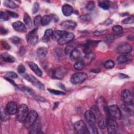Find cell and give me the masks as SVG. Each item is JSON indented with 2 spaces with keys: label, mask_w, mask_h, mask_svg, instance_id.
<instances>
[{
  "label": "cell",
  "mask_w": 134,
  "mask_h": 134,
  "mask_svg": "<svg viewBox=\"0 0 134 134\" xmlns=\"http://www.w3.org/2000/svg\"><path fill=\"white\" fill-rule=\"evenodd\" d=\"M52 17L49 15H44L41 18V25L42 26H46L48 25L51 21Z\"/></svg>",
  "instance_id": "cell-30"
},
{
  "label": "cell",
  "mask_w": 134,
  "mask_h": 134,
  "mask_svg": "<svg viewBox=\"0 0 134 134\" xmlns=\"http://www.w3.org/2000/svg\"><path fill=\"white\" fill-rule=\"evenodd\" d=\"M9 114L6 108H2L1 109V119L2 121H6L9 119Z\"/></svg>",
  "instance_id": "cell-24"
},
{
  "label": "cell",
  "mask_w": 134,
  "mask_h": 134,
  "mask_svg": "<svg viewBox=\"0 0 134 134\" xmlns=\"http://www.w3.org/2000/svg\"><path fill=\"white\" fill-rule=\"evenodd\" d=\"M60 25L63 29L72 30L76 27V23L73 20H68L62 22Z\"/></svg>",
  "instance_id": "cell-16"
},
{
  "label": "cell",
  "mask_w": 134,
  "mask_h": 134,
  "mask_svg": "<svg viewBox=\"0 0 134 134\" xmlns=\"http://www.w3.org/2000/svg\"><path fill=\"white\" fill-rule=\"evenodd\" d=\"M23 77L26 79L28 81L31 83L34 86H35L38 88L43 90L44 89V87L43 84L39 81L37 78H36L35 76H32V75L28 74H25L23 75Z\"/></svg>",
  "instance_id": "cell-5"
},
{
  "label": "cell",
  "mask_w": 134,
  "mask_h": 134,
  "mask_svg": "<svg viewBox=\"0 0 134 134\" xmlns=\"http://www.w3.org/2000/svg\"><path fill=\"white\" fill-rule=\"evenodd\" d=\"M113 30L114 32L117 34H120L122 32L123 28L121 26L119 25H115L113 27Z\"/></svg>",
  "instance_id": "cell-37"
},
{
  "label": "cell",
  "mask_w": 134,
  "mask_h": 134,
  "mask_svg": "<svg viewBox=\"0 0 134 134\" xmlns=\"http://www.w3.org/2000/svg\"><path fill=\"white\" fill-rule=\"evenodd\" d=\"M134 22V17L133 16H131L130 17H128L124 20H122V23L124 24H132Z\"/></svg>",
  "instance_id": "cell-38"
},
{
  "label": "cell",
  "mask_w": 134,
  "mask_h": 134,
  "mask_svg": "<svg viewBox=\"0 0 134 134\" xmlns=\"http://www.w3.org/2000/svg\"><path fill=\"white\" fill-rule=\"evenodd\" d=\"M9 15L7 13L1 12L0 14V19L2 21H7L9 19Z\"/></svg>",
  "instance_id": "cell-40"
},
{
  "label": "cell",
  "mask_w": 134,
  "mask_h": 134,
  "mask_svg": "<svg viewBox=\"0 0 134 134\" xmlns=\"http://www.w3.org/2000/svg\"><path fill=\"white\" fill-rule=\"evenodd\" d=\"M95 7V4L93 1H89L86 5V9L88 11H91L94 9Z\"/></svg>",
  "instance_id": "cell-39"
},
{
  "label": "cell",
  "mask_w": 134,
  "mask_h": 134,
  "mask_svg": "<svg viewBox=\"0 0 134 134\" xmlns=\"http://www.w3.org/2000/svg\"><path fill=\"white\" fill-rule=\"evenodd\" d=\"M74 128L77 133L85 134L89 133L88 128L83 120H80L74 124Z\"/></svg>",
  "instance_id": "cell-6"
},
{
  "label": "cell",
  "mask_w": 134,
  "mask_h": 134,
  "mask_svg": "<svg viewBox=\"0 0 134 134\" xmlns=\"http://www.w3.org/2000/svg\"><path fill=\"white\" fill-rule=\"evenodd\" d=\"M80 19L85 21H88L90 20V16L88 14H84L80 16Z\"/></svg>",
  "instance_id": "cell-47"
},
{
  "label": "cell",
  "mask_w": 134,
  "mask_h": 134,
  "mask_svg": "<svg viewBox=\"0 0 134 134\" xmlns=\"http://www.w3.org/2000/svg\"><path fill=\"white\" fill-rule=\"evenodd\" d=\"M108 113L110 117L114 119L120 118L121 114L119 107L116 105H112L107 108Z\"/></svg>",
  "instance_id": "cell-4"
},
{
  "label": "cell",
  "mask_w": 134,
  "mask_h": 134,
  "mask_svg": "<svg viewBox=\"0 0 134 134\" xmlns=\"http://www.w3.org/2000/svg\"><path fill=\"white\" fill-rule=\"evenodd\" d=\"M10 40L13 43L15 44H17L19 43L20 41V39L17 36H13L10 38Z\"/></svg>",
  "instance_id": "cell-44"
},
{
  "label": "cell",
  "mask_w": 134,
  "mask_h": 134,
  "mask_svg": "<svg viewBox=\"0 0 134 134\" xmlns=\"http://www.w3.org/2000/svg\"><path fill=\"white\" fill-rule=\"evenodd\" d=\"M48 90L50 92V93L54 94V95H62L64 94V93L61 91H59L58 90H52V89H48Z\"/></svg>",
  "instance_id": "cell-45"
},
{
  "label": "cell",
  "mask_w": 134,
  "mask_h": 134,
  "mask_svg": "<svg viewBox=\"0 0 134 134\" xmlns=\"http://www.w3.org/2000/svg\"><path fill=\"white\" fill-rule=\"evenodd\" d=\"M84 65V63L81 60L76 62L74 64V68L76 70H81L83 68Z\"/></svg>",
  "instance_id": "cell-36"
},
{
  "label": "cell",
  "mask_w": 134,
  "mask_h": 134,
  "mask_svg": "<svg viewBox=\"0 0 134 134\" xmlns=\"http://www.w3.org/2000/svg\"><path fill=\"white\" fill-rule=\"evenodd\" d=\"M66 32V31L65 30H54L53 31L52 38L53 40L58 41L60 39V38Z\"/></svg>",
  "instance_id": "cell-21"
},
{
  "label": "cell",
  "mask_w": 134,
  "mask_h": 134,
  "mask_svg": "<svg viewBox=\"0 0 134 134\" xmlns=\"http://www.w3.org/2000/svg\"><path fill=\"white\" fill-rule=\"evenodd\" d=\"M87 78V75L84 72H77L73 74L70 79L71 82L74 85L83 83Z\"/></svg>",
  "instance_id": "cell-2"
},
{
  "label": "cell",
  "mask_w": 134,
  "mask_h": 134,
  "mask_svg": "<svg viewBox=\"0 0 134 134\" xmlns=\"http://www.w3.org/2000/svg\"><path fill=\"white\" fill-rule=\"evenodd\" d=\"M132 58V55L129 53L122 54L118 57L117 58V61L119 63H123L129 61Z\"/></svg>",
  "instance_id": "cell-19"
},
{
  "label": "cell",
  "mask_w": 134,
  "mask_h": 134,
  "mask_svg": "<svg viewBox=\"0 0 134 134\" xmlns=\"http://www.w3.org/2000/svg\"><path fill=\"white\" fill-rule=\"evenodd\" d=\"M95 58V54L92 52H90L86 54L85 56L83 58V59L81 61L84 63V64H89Z\"/></svg>",
  "instance_id": "cell-20"
},
{
  "label": "cell",
  "mask_w": 134,
  "mask_h": 134,
  "mask_svg": "<svg viewBox=\"0 0 134 134\" xmlns=\"http://www.w3.org/2000/svg\"><path fill=\"white\" fill-rule=\"evenodd\" d=\"M53 33V30L51 29H47L44 34V35L42 37V41L44 42H47L50 39L51 37H52Z\"/></svg>",
  "instance_id": "cell-23"
},
{
  "label": "cell",
  "mask_w": 134,
  "mask_h": 134,
  "mask_svg": "<svg viewBox=\"0 0 134 134\" xmlns=\"http://www.w3.org/2000/svg\"><path fill=\"white\" fill-rule=\"evenodd\" d=\"M107 125V121L105 118H101L98 122V126L100 129H104Z\"/></svg>",
  "instance_id": "cell-33"
},
{
  "label": "cell",
  "mask_w": 134,
  "mask_h": 134,
  "mask_svg": "<svg viewBox=\"0 0 134 134\" xmlns=\"http://www.w3.org/2000/svg\"><path fill=\"white\" fill-rule=\"evenodd\" d=\"M66 73V70L64 68L61 67H58L51 71L52 76L54 78L59 79H62Z\"/></svg>",
  "instance_id": "cell-12"
},
{
  "label": "cell",
  "mask_w": 134,
  "mask_h": 134,
  "mask_svg": "<svg viewBox=\"0 0 134 134\" xmlns=\"http://www.w3.org/2000/svg\"><path fill=\"white\" fill-rule=\"evenodd\" d=\"M41 18H42V17L40 15H38V16H36L34 20V25L36 26H39L41 24Z\"/></svg>",
  "instance_id": "cell-41"
},
{
  "label": "cell",
  "mask_w": 134,
  "mask_h": 134,
  "mask_svg": "<svg viewBox=\"0 0 134 134\" xmlns=\"http://www.w3.org/2000/svg\"><path fill=\"white\" fill-rule=\"evenodd\" d=\"M41 127L39 123L34 124L31 126V129L30 131V133H41Z\"/></svg>",
  "instance_id": "cell-27"
},
{
  "label": "cell",
  "mask_w": 134,
  "mask_h": 134,
  "mask_svg": "<svg viewBox=\"0 0 134 134\" xmlns=\"http://www.w3.org/2000/svg\"><path fill=\"white\" fill-rule=\"evenodd\" d=\"M115 65V62L111 60H109L106 61L104 64V66L105 68L107 69H110L113 68Z\"/></svg>",
  "instance_id": "cell-35"
},
{
  "label": "cell",
  "mask_w": 134,
  "mask_h": 134,
  "mask_svg": "<svg viewBox=\"0 0 134 134\" xmlns=\"http://www.w3.org/2000/svg\"><path fill=\"white\" fill-rule=\"evenodd\" d=\"M25 68L23 65L20 64L18 66V72L19 73H20V74L24 73L25 72Z\"/></svg>",
  "instance_id": "cell-49"
},
{
  "label": "cell",
  "mask_w": 134,
  "mask_h": 134,
  "mask_svg": "<svg viewBox=\"0 0 134 134\" xmlns=\"http://www.w3.org/2000/svg\"><path fill=\"white\" fill-rule=\"evenodd\" d=\"M92 72H94V73H98L100 71V70L99 69H93L91 71Z\"/></svg>",
  "instance_id": "cell-56"
},
{
  "label": "cell",
  "mask_w": 134,
  "mask_h": 134,
  "mask_svg": "<svg viewBox=\"0 0 134 134\" xmlns=\"http://www.w3.org/2000/svg\"><path fill=\"white\" fill-rule=\"evenodd\" d=\"M119 77H120V78H121V79L128 77V76L127 75H125V74H119Z\"/></svg>",
  "instance_id": "cell-54"
},
{
  "label": "cell",
  "mask_w": 134,
  "mask_h": 134,
  "mask_svg": "<svg viewBox=\"0 0 134 134\" xmlns=\"http://www.w3.org/2000/svg\"><path fill=\"white\" fill-rule=\"evenodd\" d=\"M6 109L10 115H14L17 112V105L15 102H10L6 105Z\"/></svg>",
  "instance_id": "cell-15"
},
{
  "label": "cell",
  "mask_w": 134,
  "mask_h": 134,
  "mask_svg": "<svg viewBox=\"0 0 134 134\" xmlns=\"http://www.w3.org/2000/svg\"><path fill=\"white\" fill-rule=\"evenodd\" d=\"M98 6L104 10H108L110 7V2L106 0L99 1Z\"/></svg>",
  "instance_id": "cell-28"
},
{
  "label": "cell",
  "mask_w": 134,
  "mask_h": 134,
  "mask_svg": "<svg viewBox=\"0 0 134 134\" xmlns=\"http://www.w3.org/2000/svg\"><path fill=\"white\" fill-rule=\"evenodd\" d=\"M28 65L37 75L39 76H41L42 75V71L35 62H29Z\"/></svg>",
  "instance_id": "cell-18"
},
{
  "label": "cell",
  "mask_w": 134,
  "mask_h": 134,
  "mask_svg": "<svg viewBox=\"0 0 134 134\" xmlns=\"http://www.w3.org/2000/svg\"><path fill=\"white\" fill-rule=\"evenodd\" d=\"M37 53L39 57L41 58H44L46 56L47 54V49L46 48L43 47H40L37 49Z\"/></svg>",
  "instance_id": "cell-29"
},
{
  "label": "cell",
  "mask_w": 134,
  "mask_h": 134,
  "mask_svg": "<svg viewBox=\"0 0 134 134\" xmlns=\"http://www.w3.org/2000/svg\"><path fill=\"white\" fill-rule=\"evenodd\" d=\"M62 12L64 16H69L73 13V8L71 5L65 4L62 7Z\"/></svg>",
  "instance_id": "cell-17"
},
{
  "label": "cell",
  "mask_w": 134,
  "mask_h": 134,
  "mask_svg": "<svg viewBox=\"0 0 134 134\" xmlns=\"http://www.w3.org/2000/svg\"><path fill=\"white\" fill-rule=\"evenodd\" d=\"M107 131L109 134H115L118 131V124L115 119L110 118L107 121Z\"/></svg>",
  "instance_id": "cell-11"
},
{
  "label": "cell",
  "mask_w": 134,
  "mask_h": 134,
  "mask_svg": "<svg viewBox=\"0 0 134 134\" xmlns=\"http://www.w3.org/2000/svg\"><path fill=\"white\" fill-rule=\"evenodd\" d=\"M1 58L4 61L7 62L13 63L15 61V58L7 53H2L1 54Z\"/></svg>",
  "instance_id": "cell-22"
},
{
  "label": "cell",
  "mask_w": 134,
  "mask_h": 134,
  "mask_svg": "<svg viewBox=\"0 0 134 134\" xmlns=\"http://www.w3.org/2000/svg\"><path fill=\"white\" fill-rule=\"evenodd\" d=\"M12 27L17 31L20 32H25L27 30L25 25L20 21H17L12 24Z\"/></svg>",
  "instance_id": "cell-14"
},
{
  "label": "cell",
  "mask_w": 134,
  "mask_h": 134,
  "mask_svg": "<svg viewBox=\"0 0 134 134\" xmlns=\"http://www.w3.org/2000/svg\"><path fill=\"white\" fill-rule=\"evenodd\" d=\"M39 9V4L37 2L35 3L34 5H33V7H32V13L33 14L37 13L38 12Z\"/></svg>",
  "instance_id": "cell-46"
},
{
  "label": "cell",
  "mask_w": 134,
  "mask_h": 134,
  "mask_svg": "<svg viewBox=\"0 0 134 134\" xmlns=\"http://www.w3.org/2000/svg\"><path fill=\"white\" fill-rule=\"evenodd\" d=\"M19 88L20 90H21L25 92V93L28 94L30 95L33 96L34 97H36L37 96H36V95H35V94L34 93V91H33L31 89L29 88H28L27 87H25L24 86H22V85H19Z\"/></svg>",
  "instance_id": "cell-31"
},
{
  "label": "cell",
  "mask_w": 134,
  "mask_h": 134,
  "mask_svg": "<svg viewBox=\"0 0 134 134\" xmlns=\"http://www.w3.org/2000/svg\"><path fill=\"white\" fill-rule=\"evenodd\" d=\"M6 76L7 77H10V78H12V79H16L18 77L17 74L13 71H8L6 72Z\"/></svg>",
  "instance_id": "cell-43"
},
{
  "label": "cell",
  "mask_w": 134,
  "mask_h": 134,
  "mask_svg": "<svg viewBox=\"0 0 134 134\" xmlns=\"http://www.w3.org/2000/svg\"><path fill=\"white\" fill-rule=\"evenodd\" d=\"M74 38V35L73 33L67 32L65 33L58 41V42L60 45L68 44L72 41Z\"/></svg>",
  "instance_id": "cell-9"
},
{
  "label": "cell",
  "mask_w": 134,
  "mask_h": 134,
  "mask_svg": "<svg viewBox=\"0 0 134 134\" xmlns=\"http://www.w3.org/2000/svg\"><path fill=\"white\" fill-rule=\"evenodd\" d=\"M27 41L28 44L35 45L38 41V35L37 34V28H35L31 30L27 35Z\"/></svg>",
  "instance_id": "cell-7"
},
{
  "label": "cell",
  "mask_w": 134,
  "mask_h": 134,
  "mask_svg": "<svg viewBox=\"0 0 134 134\" xmlns=\"http://www.w3.org/2000/svg\"><path fill=\"white\" fill-rule=\"evenodd\" d=\"M2 45H3V47H4V48L5 49H9L10 48L9 44L7 42H6V41L3 42H2Z\"/></svg>",
  "instance_id": "cell-50"
},
{
  "label": "cell",
  "mask_w": 134,
  "mask_h": 134,
  "mask_svg": "<svg viewBox=\"0 0 134 134\" xmlns=\"http://www.w3.org/2000/svg\"><path fill=\"white\" fill-rule=\"evenodd\" d=\"M121 98L124 104L133 103L132 95L128 90H124L121 91Z\"/></svg>",
  "instance_id": "cell-10"
},
{
  "label": "cell",
  "mask_w": 134,
  "mask_h": 134,
  "mask_svg": "<svg viewBox=\"0 0 134 134\" xmlns=\"http://www.w3.org/2000/svg\"><path fill=\"white\" fill-rule=\"evenodd\" d=\"M24 21L26 25L30 27L31 25V19L30 16L27 14H25L24 16Z\"/></svg>",
  "instance_id": "cell-34"
},
{
  "label": "cell",
  "mask_w": 134,
  "mask_h": 134,
  "mask_svg": "<svg viewBox=\"0 0 134 134\" xmlns=\"http://www.w3.org/2000/svg\"><path fill=\"white\" fill-rule=\"evenodd\" d=\"M103 34V31H95L94 32L93 34L96 36H99Z\"/></svg>",
  "instance_id": "cell-51"
},
{
  "label": "cell",
  "mask_w": 134,
  "mask_h": 134,
  "mask_svg": "<svg viewBox=\"0 0 134 134\" xmlns=\"http://www.w3.org/2000/svg\"><path fill=\"white\" fill-rule=\"evenodd\" d=\"M5 79H6L7 81H9L10 83H11V84H12V85H14V86H16V84H15V83L14 82V81L13 80H11V79H10L9 77H5Z\"/></svg>",
  "instance_id": "cell-52"
},
{
  "label": "cell",
  "mask_w": 134,
  "mask_h": 134,
  "mask_svg": "<svg viewBox=\"0 0 134 134\" xmlns=\"http://www.w3.org/2000/svg\"><path fill=\"white\" fill-rule=\"evenodd\" d=\"M81 57V52L77 49H74L70 54V59L72 60H76L80 59Z\"/></svg>",
  "instance_id": "cell-26"
},
{
  "label": "cell",
  "mask_w": 134,
  "mask_h": 134,
  "mask_svg": "<svg viewBox=\"0 0 134 134\" xmlns=\"http://www.w3.org/2000/svg\"><path fill=\"white\" fill-rule=\"evenodd\" d=\"M29 109L28 106L26 104H21L17 112V119L20 122H24L28 115Z\"/></svg>",
  "instance_id": "cell-1"
},
{
  "label": "cell",
  "mask_w": 134,
  "mask_h": 134,
  "mask_svg": "<svg viewBox=\"0 0 134 134\" xmlns=\"http://www.w3.org/2000/svg\"><path fill=\"white\" fill-rule=\"evenodd\" d=\"M116 51L119 53L127 54L129 53L132 51V48L129 44L124 42L117 46Z\"/></svg>",
  "instance_id": "cell-13"
},
{
  "label": "cell",
  "mask_w": 134,
  "mask_h": 134,
  "mask_svg": "<svg viewBox=\"0 0 134 134\" xmlns=\"http://www.w3.org/2000/svg\"><path fill=\"white\" fill-rule=\"evenodd\" d=\"M7 13L8 14V15L12 17H13V18H17L18 17V14L15 13V12H10L9 10H7Z\"/></svg>",
  "instance_id": "cell-48"
},
{
  "label": "cell",
  "mask_w": 134,
  "mask_h": 134,
  "mask_svg": "<svg viewBox=\"0 0 134 134\" xmlns=\"http://www.w3.org/2000/svg\"><path fill=\"white\" fill-rule=\"evenodd\" d=\"M84 116L86 121L88 123V126H95L96 121V116L94 112L91 110L85 111Z\"/></svg>",
  "instance_id": "cell-8"
},
{
  "label": "cell",
  "mask_w": 134,
  "mask_h": 134,
  "mask_svg": "<svg viewBox=\"0 0 134 134\" xmlns=\"http://www.w3.org/2000/svg\"><path fill=\"white\" fill-rule=\"evenodd\" d=\"M133 38H134V37L133 35H129L127 37V39L129 40H130V41H132L133 40Z\"/></svg>",
  "instance_id": "cell-55"
},
{
  "label": "cell",
  "mask_w": 134,
  "mask_h": 134,
  "mask_svg": "<svg viewBox=\"0 0 134 134\" xmlns=\"http://www.w3.org/2000/svg\"><path fill=\"white\" fill-rule=\"evenodd\" d=\"M88 130L89 131V133H93V134H96L98 133L97 128L95 126H88Z\"/></svg>",
  "instance_id": "cell-42"
},
{
  "label": "cell",
  "mask_w": 134,
  "mask_h": 134,
  "mask_svg": "<svg viewBox=\"0 0 134 134\" xmlns=\"http://www.w3.org/2000/svg\"><path fill=\"white\" fill-rule=\"evenodd\" d=\"M4 5L6 7L10 9H15L17 7V5L14 3V2L9 0L5 1L4 2Z\"/></svg>",
  "instance_id": "cell-32"
},
{
  "label": "cell",
  "mask_w": 134,
  "mask_h": 134,
  "mask_svg": "<svg viewBox=\"0 0 134 134\" xmlns=\"http://www.w3.org/2000/svg\"><path fill=\"white\" fill-rule=\"evenodd\" d=\"M74 49H75V44L74 42L71 41L70 42L68 43L67 46L65 48V49H64L65 54L66 55L70 54L71 53V52Z\"/></svg>",
  "instance_id": "cell-25"
},
{
  "label": "cell",
  "mask_w": 134,
  "mask_h": 134,
  "mask_svg": "<svg viewBox=\"0 0 134 134\" xmlns=\"http://www.w3.org/2000/svg\"><path fill=\"white\" fill-rule=\"evenodd\" d=\"M7 32V31L5 29L3 28H1V33L2 34V35H5L6 34Z\"/></svg>",
  "instance_id": "cell-53"
},
{
  "label": "cell",
  "mask_w": 134,
  "mask_h": 134,
  "mask_svg": "<svg viewBox=\"0 0 134 134\" xmlns=\"http://www.w3.org/2000/svg\"><path fill=\"white\" fill-rule=\"evenodd\" d=\"M38 114L36 111L32 110L29 111L28 115L24 122L25 127L27 128L31 127L35 123L36 121L38 119Z\"/></svg>",
  "instance_id": "cell-3"
}]
</instances>
